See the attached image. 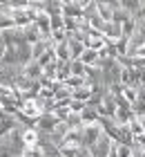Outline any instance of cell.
Here are the masks:
<instances>
[{
	"instance_id": "cell-1",
	"label": "cell",
	"mask_w": 145,
	"mask_h": 157,
	"mask_svg": "<svg viewBox=\"0 0 145 157\" xmlns=\"http://www.w3.org/2000/svg\"><path fill=\"white\" fill-rule=\"evenodd\" d=\"M11 2H13V5H18V2H20V5H25L27 0H11Z\"/></svg>"
}]
</instances>
